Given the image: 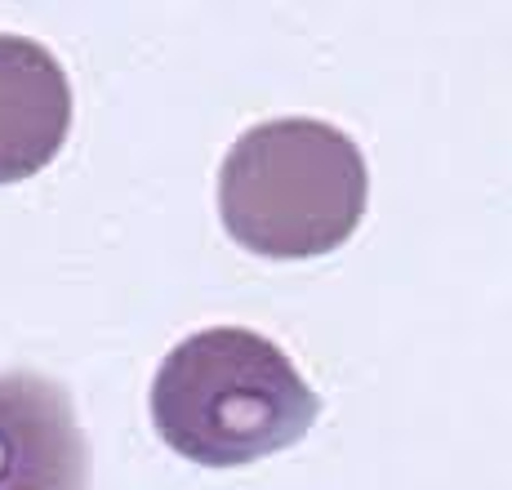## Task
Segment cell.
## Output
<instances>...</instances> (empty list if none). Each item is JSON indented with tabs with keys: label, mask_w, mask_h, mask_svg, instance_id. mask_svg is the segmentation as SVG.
I'll list each match as a JSON object with an SVG mask.
<instances>
[{
	"label": "cell",
	"mask_w": 512,
	"mask_h": 490,
	"mask_svg": "<svg viewBox=\"0 0 512 490\" xmlns=\"http://www.w3.org/2000/svg\"><path fill=\"white\" fill-rule=\"evenodd\" d=\"M72 85L41 41L0 32V188L23 183L63 152Z\"/></svg>",
	"instance_id": "obj_4"
},
{
	"label": "cell",
	"mask_w": 512,
	"mask_h": 490,
	"mask_svg": "<svg viewBox=\"0 0 512 490\" xmlns=\"http://www.w3.org/2000/svg\"><path fill=\"white\" fill-rule=\"evenodd\" d=\"M370 170L361 147L317 116H277L228 147L219 219L263 259H321L366 219Z\"/></svg>",
	"instance_id": "obj_2"
},
{
	"label": "cell",
	"mask_w": 512,
	"mask_h": 490,
	"mask_svg": "<svg viewBox=\"0 0 512 490\" xmlns=\"http://www.w3.org/2000/svg\"><path fill=\"white\" fill-rule=\"evenodd\" d=\"M147 410L174 455L245 468L308 437L321 397L281 343L245 326H210L165 352Z\"/></svg>",
	"instance_id": "obj_1"
},
{
	"label": "cell",
	"mask_w": 512,
	"mask_h": 490,
	"mask_svg": "<svg viewBox=\"0 0 512 490\" xmlns=\"http://www.w3.org/2000/svg\"><path fill=\"white\" fill-rule=\"evenodd\" d=\"M0 490H90V441L45 375H0Z\"/></svg>",
	"instance_id": "obj_3"
}]
</instances>
